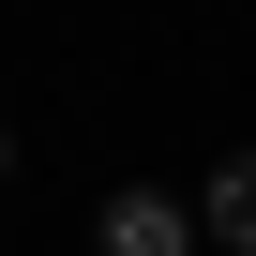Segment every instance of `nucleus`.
I'll list each match as a JSON object with an SVG mask.
<instances>
[{
	"instance_id": "obj_3",
	"label": "nucleus",
	"mask_w": 256,
	"mask_h": 256,
	"mask_svg": "<svg viewBox=\"0 0 256 256\" xmlns=\"http://www.w3.org/2000/svg\"><path fill=\"white\" fill-rule=\"evenodd\" d=\"M0 166H16V136H0Z\"/></svg>"
},
{
	"instance_id": "obj_2",
	"label": "nucleus",
	"mask_w": 256,
	"mask_h": 256,
	"mask_svg": "<svg viewBox=\"0 0 256 256\" xmlns=\"http://www.w3.org/2000/svg\"><path fill=\"white\" fill-rule=\"evenodd\" d=\"M196 241L256 256V151H226V166H211V196H196Z\"/></svg>"
},
{
	"instance_id": "obj_1",
	"label": "nucleus",
	"mask_w": 256,
	"mask_h": 256,
	"mask_svg": "<svg viewBox=\"0 0 256 256\" xmlns=\"http://www.w3.org/2000/svg\"><path fill=\"white\" fill-rule=\"evenodd\" d=\"M90 241H106V256H196V211L136 181V196H106V226H90Z\"/></svg>"
}]
</instances>
